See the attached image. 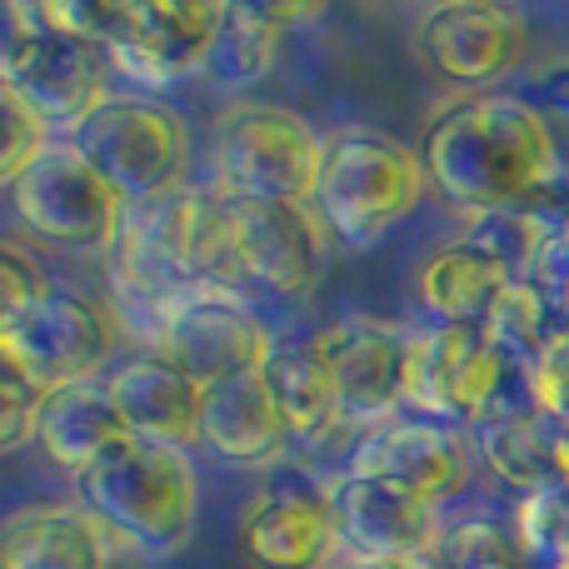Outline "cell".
Returning a JSON list of instances; mask_svg holds the SVG:
<instances>
[{
	"instance_id": "obj_1",
	"label": "cell",
	"mask_w": 569,
	"mask_h": 569,
	"mask_svg": "<svg viewBox=\"0 0 569 569\" xmlns=\"http://www.w3.org/2000/svg\"><path fill=\"white\" fill-rule=\"evenodd\" d=\"M420 156L430 186L465 216L530 206L560 176L550 116L510 90H465L460 100L440 106Z\"/></svg>"
},
{
	"instance_id": "obj_2",
	"label": "cell",
	"mask_w": 569,
	"mask_h": 569,
	"mask_svg": "<svg viewBox=\"0 0 569 569\" xmlns=\"http://www.w3.org/2000/svg\"><path fill=\"white\" fill-rule=\"evenodd\" d=\"M430 190L425 156L370 126H340L325 136L310 210L325 236L345 250H375L420 210Z\"/></svg>"
},
{
	"instance_id": "obj_3",
	"label": "cell",
	"mask_w": 569,
	"mask_h": 569,
	"mask_svg": "<svg viewBox=\"0 0 569 569\" xmlns=\"http://www.w3.org/2000/svg\"><path fill=\"white\" fill-rule=\"evenodd\" d=\"M76 490L110 540L156 560L186 550L200 520V475L180 445L130 435L90 475H80Z\"/></svg>"
},
{
	"instance_id": "obj_4",
	"label": "cell",
	"mask_w": 569,
	"mask_h": 569,
	"mask_svg": "<svg viewBox=\"0 0 569 569\" xmlns=\"http://www.w3.org/2000/svg\"><path fill=\"white\" fill-rule=\"evenodd\" d=\"M66 140L116 186L126 206H146V200L186 190L190 126L176 106L156 96H110Z\"/></svg>"
},
{
	"instance_id": "obj_5",
	"label": "cell",
	"mask_w": 569,
	"mask_h": 569,
	"mask_svg": "<svg viewBox=\"0 0 569 569\" xmlns=\"http://www.w3.org/2000/svg\"><path fill=\"white\" fill-rule=\"evenodd\" d=\"M325 136L290 106L240 100L216 126V186L236 200L310 206Z\"/></svg>"
},
{
	"instance_id": "obj_6",
	"label": "cell",
	"mask_w": 569,
	"mask_h": 569,
	"mask_svg": "<svg viewBox=\"0 0 569 569\" xmlns=\"http://www.w3.org/2000/svg\"><path fill=\"white\" fill-rule=\"evenodd\" d=\"M116 76L106 50L90 40L60 36L40 20V6H6V36H0V86L20 90L50 126L66 136L90 120L110 100L106 80Z\"/></svg>"
},
{
	"instance_id": "obj_7",
	"label": "cell",
	"mask_w": 569,
	"mask_h": 569,
	"mask_svg": "<svg viewBox=\"0 0 569 569\" xmlns=\"http://www.w3.org/2000/svg\"><path fill=\"white\" fill-rule=\"evenodd\" d=\"M270 325L250 310V300L236 284H190L176 300H166L140 335L150 355H166L200 385L236 380L266 365Z\"/></svg>"
},
{
	"instance_id": "obj_8",
	"label": "cell",
	"mask_w": 569,
	"mask_h": 569,
	"mask_svg": "<svg viewBox=\"0 0 569 569\" xmlns=\"http://www.w3.org/2000/svg\"><path fill=\"white\" fill-rule=\"evenodd\" d=\"M6 200L30 236L66 250H110L126 220V200L70 140H56L30 170L6 186Z\"/></svg>"
},
{
	"instance_id": "obj_9",
	"label": "cell",
	"mask_w": 569,
	"mask_h": 569,
	"mask_svg": "<svg viewBox=\"0 0 569 569\" xmlns=\"http://www.w3.org/2000/svg\"><path fill=\"white\" fill-rule=\"evenodd\" d=\"M116 310L96 305L90 295L50 290L40 305H30L16 320H0V360L20 365L40 390L80 380H106L116 365Z\"/></svg>"
},
{
	"instance_id": "obj_10",
	"label": "cell",
	"mask_w": 569,
	"mask_h": 569,
	"mask_svg": "<svg viewBox=\"0 0 569 569\" xmlns=\"http://www.w3.org/2000/svg\"><path fill=\"white\" fill-rule=\"evenodd\" d=\"M510 360L480 330L410 325L405 340V410L435 425H475L505 395Z\"/></svg>"
},
{
	"instance_id": "obj_11",
	"label": "cell",
	"mask_w": 569,
	"mask_h": 569,
	"mask_svg": "<svg viewBox=\"0 0 569 569\" xmlns=\"http://www.w3.org/2000/svg\"><path fill=\"white\" fill-rule=\"evenodd\" d=\"M216 30L220 6H206V0H120L106 60L120 80L140 86L146 96H160L206 76Z\"/></svg>"
},
{
	"instance_id": "obj_12",
	"label": "cell",
	"mask_w": 569,
	"mask_h": 569,
	"mask_svg": "<svg viewBox=\"0 0 569 569\" xmlns=\"http://www.w3.org/2000/svg\"><path fill=\"white\" fill-rule=\"evenodd\" d=\"M405 340L410 325L380 315H340L320 325L325 365H330L335 405L345 430H380L405 410Z\"/></svg>"
},
{
	"instance_id": "obj_13",
	"label": "cell",
	"mask_w": 569,
	"mask_h": 569,
	"mask_svg": "<svg viewBox=\"0 0 569 569\" xmlns=\"http://www.w3.org/2000/svg\"><path fill=\"white\" fill-rule=\"evenodd\" d=\"M525 46H530L525 16L495 0H450L415 20V56L425 60V70L465 90H490L495 80L515 76Z\"/></svg>"
},
{
	"instance_id": "obj_14",
	"label": "cell",
	"mask_w": 569,
	"mask_h": 569,
	"mask_svg": "<svg viewBox=\"0 0 569 569\" xmlns=\"http://www.w3.org/2000/svg\"><path fill=\"white\" fill-rule=\"evenodd\" d=\"M350 475L360 480H380L390 490L410 495V500L445 510L470 490L475 455L455 425H435L420 415H400V420L380 425V430L360 435L350 455Z\"/></svg>"
},
{
	"instance_id": "obj_15",
	"label": "cell",
	"mask_w": 569,
	"mask_h": 569,
	"mask_svg": "<svg viewBox=\"0 0 569 569\" xmlns=\"http://www.w3.org/2000/svg\"><path fill=\"white\" fill-rule=\"evenodd\" d=\"M240 550L256 569H325L340 555L330 480L276 475L240 520Z\"/></svg>"
},
{
	"instance_id": "obj_16",
	"label": "cell",
	"mask_w": 569,
	"mask_h": 569,
	"mask_svg": "<svg viewBox=\"0 0 569 569\" xmlns=\"http://www.w3.org/2000/svg\"><path fill=\"white\" fill-rule=\"evenodd\" d=\"M325 226L310 206L290 200H236V256L240 284L276 300H305L325 270Z\"/></svg>"
},
{
	"instance_id": "obj_17",
	"label": "cell",
	"mask_w": 569,
	"mask_h": 569,
	"mask_svg": "<svg viewBox=\"0 0 569 569\" xmlns=\"http://www.w3.org/2000/svg\"><path fill=\"white\" fill-rule=\"evenodd\" d=\"M335 525H340V550L355 560V569H380L400 560H420L435 550L445 530V510L410 500L380 480L360 475H335L330 480Z\"/></svg>"
},
{
	"instance_id": "obj_18",
	"label": "cell",
	"mask_w": 569,
	"mask_h": 569,
	"mask_svg": "<svg viewBox=\"0 0 569 569\" xmlns=\"http://www.w3.org/2000/svg\"><path fill=\"white\" fill-rule=\"evenodd\" d=\"M116 400L120 420L136 440L156 445H200V405H206V385L196 375H186L180 365H170L166 355H136L120 360L116 370L100 380Z\"/></svg>"
},
{
	"instance_id": "obj_19",
	"label": "cell",
	"mask_w": 569,
	"mask_h": 569,
	"mask_svg": "<svg viewBox=\"0 0 569 569\" xmlns=\"http://www.w3.org/2000/svg\"><path fill=\"white\" fill-rule=\"evenodd\" d=\"M200 445L216 460L236 465V470H266V465L280 460L284 445H290V425H284L266 375L250 370V375H236V380L206 385Z\"/></svg>"
},
{
	"instance_id": "obj_20",
	"label": "cell",
	"mask_w": 569,
	"mask_h": 569,
	"mask_svg": "<svg viewBox=\"0 0 569 569\" xmlns=\"http://www.w3.org/2000/svg\"><path fill=\"white\" fill-rule=\"evenodd\" d=\"M110 545L80 500H30L6 515L0 569H110Z\"/></svg>"
},
{
	"instance_id": "obj_21",
	"label": "cell",
	"mask_w": 569,
	"mask_h": 569,
	"mask_svg": "<svg viewBox=\"0 0 569 569\" xmlns=\"http://www.w3.org/2000/svg\"><path fill=\"white\" fill-rule=\"evenodd\" d=\"M266 375L270 395H276L290 440L300 445H320L330 440L340 425V405H335V385H330V365H325V345L320 330H276L266 350Z\"/></svg>"
},
{
	"instance_id": "obj_22",
	"label": "cell",
	"mask_w": 569,
	"mask_h": 569,
	"mask_svg": "<svg viewBox=\"0 0 569 569\" xmlns=\"http://www.w3.org/2000/svg\"><path fill=\"white\" fill-rule=\"evenodd\" d=\"M480 435V455L505 485L520 495L540 490V485H560V440L565 425L535 410L530 395H500L480 420L470 425Z\"/></svg>"
},
{
	"instance_id": "obj_23",
	"label": "cell",
	"mask_w": 569,
	"mask_h": 569,
	"mask_svg": "<svg viewBox=\"0 0 569 569\" xmlns=\"http://www.w3.org/2000/svg\"><path fill=\"white\" fill-rule=\"evenodd\" d=\"M130 440L126 420H120L116 400L100 380H80V385H60L46 395V410H40V435L36 445L46 450V460L56 470H66L70 480L90 475L110 450Z\"/></svg>"
},
{
	"instance_id": "obj_24",
	"label": "cell",
	"mask_w": 569,
	"mask_h": 569,
	"mask_svg": "<svg viewBox=\"0 0 569 569\" xmlns=\"http://www.w3.org/2000/svg\"><path fill=\"white\" fill-rule=\"evenodd\" d=\"M505 280L470 240H450V246L430 250L425 266L415 270V305L430 325H450V330H485L495 300L505 295Z\"/></svg>"
},
{
	"instance_id": "obj_25",
	"label": "cell",
	"mask_w": 569,
	"mask_h": 569,
	"mask_svg": "<svg viewBox=\"0 0 569 569\" xmlns=\"http://www.w3.org/2000/svg\"><path fill=\"white\" fill-rule=\"evenodd\" d=\"M280 20L270 16V6H220V30L216 50H210V70L220 86H260L280 60Z\"/></svg>"
},
{
	"instance_id": "obj_26",
	"label": "cell",
	"mask_w": 569,
	"mask_h": 569,
	"mask_svg": "<svg viewBox=\"0 0 569 569\" xmlns=\"http://www.w3.org/2000/svg\"><path fill=\"white\" fill-rule=\"evenodd\" d=\"M545 236H550V216L540 206H505V210H485V216H470V240L495 270H500L510 284L535 280V266H540Z\"/></svg>"
},
{
	"instance_id": "obj_27",
	"label": "cell",
	"mask_w": 569,
	"mask_h": 569,
	"mask_svg": "<svg viewBox=\"0 0 569 569\" xmlns=\"http://www.w3.org/2000/svg\"><path fill=\"white\" fill-rule=\"evenodd\" d=\"M480 335L510 365H520V375H525L545 350H550V340L560 335V320H555L550 300L525 280V284H505V295L495 300V310H490V320H485Z\"/></svg>"
},
{
	"instance_id": "obj_28",
	"label": "cell",
	"mask_w": 569,
	"mask_h": 569,
	"mask_svg": "<svg viewBox=\"0 0 569 569\" xmlns=\"http://www.w3.org/2000/svg\"><path fill=\"white\" fill-rule=\"evenodd\" d=\"M430 560L440 569H530L520 540H515V530H510V520H490V515L445 520Z\"/></svg>"
},
{
	"instance_id": "obj_29",
	"label": "cell",
	"mask_w": 569,
	"mask_h": 569,
	"mask_svg": "<svg viewBox=\"0 0 569 569\" xmlns=\"http://www.w3.org/2000/svg\"><path fill=\"white\" fill-rule=\"evenodd\" d=\"M510 530L520 540L525 560H540L550 569L569 550V490L565 485H540V490L520 495L510 510Z\"/></svg>"
},
{
	"instance_id": "obj_30",
	"label": "cell",
	"mask_w": 569,
	"mask_h": 569,
	"mask_svg": "<svg viewBox=\"0 0 569 569\" xmlns=\"http://www.w3.org/2000/svg\"><path fill=\"white\" fill-rule=\"evenodd\" d=\"M0 130H6V140H0V186H10L20 170H30L56 146V126L10 86H0Z\"/></svg>"
},
{
	"instance_id": "obj_31",
	"label": "cell",
	"mask_w": 569,
	"mask_h": 569,
	"mask_svg": "<svg viewBox=\"0 0 569 569\" xmlns=\"http://www.w3.org/2000/svg\"><path fill=\"white\" fill-rule=\"evenodd\" d=\"M46 395L36 380H30L20 365L0 360V450L16 455L26 445H36L40 435V410H46Z\"/></svg>"
},
{
	"instance_id": "obj_32",
	"label": "cell",
	"mask_w": 569,
	"mask_h": 569,
	"mask_svg": "<svg viewBox=\"0 0 569 569\" xmlns=\"http://www.w3.org/2000/svg\"><path fill=\"white\" fill-rule=\"evenodd\" d=\"M520 385H525V395L535 400V410L550 415L555 425H565L569 430V330L565 325H560V335L550 340V350H545L540 360L520 375Z\"/></svg>"
},
{
	"instance_id": "obj_33",
	"label": "cell",
	"mask_w": 569,
	"mask_h": 569,
	"mask_svg": "<svg viewBox=\"0 0 569 569\" xmlns=\"http://www.w3.org/2000/svg\"><path fill=\"white\" fill-rule=\"evenodd\" d=\"M535 206H540V200H535ZM545 216H550V236H545L540 266H535V280L530 284L545 295V300H550L555 320L569 330V206L545 210Z\"/></svg>"
},
{
	"instance_id": "obj_34",
	"label": "cell",
	"mask_w": 569,
	"mask_h": 569,
	"mask_svg": "<svg viewBox=\"0 0 569 569\" xmlns=\"http://www.w3.org/2000/svg\"><path fill=\"white\" fill-rule=\"evenodd\" d=\"M50 290H56V284L46 280V270H40L20 246L0 250V320H16V315H26L30 305H40Z\"/></svg>"
},
{
	"instance_id": "obj_35",
	"label": "cell",
	"mask_w": 569,
	"mask_h": 569,
	"mask_svg": "<svg viewBox=\"0 0 569 569\" xmlns=\"http://www.w3.org/2000/svg\"><path fill=\"white\" fill-rule=\"evenodd\" d=\"M545 100H550L555 110H565V116H569V66L545 76Z\"/></svg>"
},
{
	"instance_id": "obj_36",
	"label": "cell",
	"mask_w": 569,
	"mask_h": 569,
	"mask_svg": "<svg viewBox=\"0 0 569 569\" xmlns=\"http://www.w3.org/2000/svg\"><path fill=\"white\" fill-rule=\"evenodd\" d=\"M560 485L569 490V430H565V440H560Z\"/></svg>"
}]
</instances>
